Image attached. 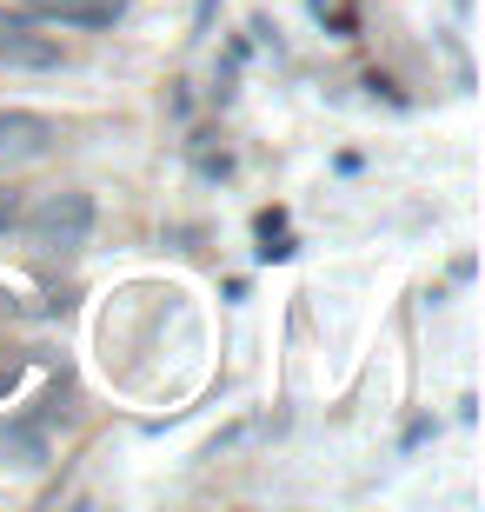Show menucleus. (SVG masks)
Wrapping results in <instances>:
<instances>
[{"instance_id":"7ed1b4c3","label":"nucleus","mask_w":485,"mask_h":512,"mask_svg":"<svg viewBox=\"0 0 485 512\" xmlns=\"http://www.w3.org/2000/svg\"><path fill=\"white\" fill-rule=\"evenodd\" d=\"M60 140V127L47 114H27V107H7L0 114V173L14 167H34V160H47Z\"/></svg>"},{"instance_id":"39448f33","label":"nucleus","mask_w":485,"mask_h":512,"mask_svg":"<svg viewBox=\"0 0 485 512\" xmlns=\"http://www.w3.org/2000/svg\"><path fill=\"white\" fill-rule=\"evenodd\" d=\"M0 453H14L7 466H40V459H47V446H40L34 433H20V426H0Z\"/></svg>"},{"instance_id":"f257e3e1","label":"nucleus","mask_w":485,"mask_h":512,"mask_svg":"<svg viewBox=\"0 0 485 512\" xmlns=\"http://www.w3.org/2000/svg\"><path fill=\"white\" fill-rule=\"evenodd\" d=\"M94 193L87 187H60V193H40L34 207H20V227L40 253H80L87 240H94Z\"/></svg>"},{"instance_id":"423d86ee","label":"nucleus","mask_w":485,"mask_h":512,"mask_svg":"<svg viewBox=\"0 0 485 512\" xmlns=\"http://www.w3.org/2000/svg\"><path fill=\"white\" fill-rule=\"evenodd\" d=\"M20 207H27V200H20V187H0V233L20 227Z\"/></svg>"},{"instance_id":"f03ea898","label":"nucleus","mask_w":485,"mask_h":512,"mask_svg":"<svg viewBox=\"0 0 485 512\" xmlns=\"http://www.w3.org/2000/svg\"><path fill=\"white\" fill-rule=\"evenodd\" d=\"M0 67L7 74H54V67H67V47L27 7H0Z\"/></svg>"},{"instance_id":"20e7f679","label":"nucleus","mask_w":485,"mask_h":512,"mask_svg":"<svg viewBox=\"0 0 485 512\" xmlns=\"http://www.w3.org/2000/svg\"><path fill=\"white\" fill-rule=\"evenodd\" d=\"M20 7L47 27H80V34H100V27L127 20V0H20Z\"/></svg>"}]
</instances>
